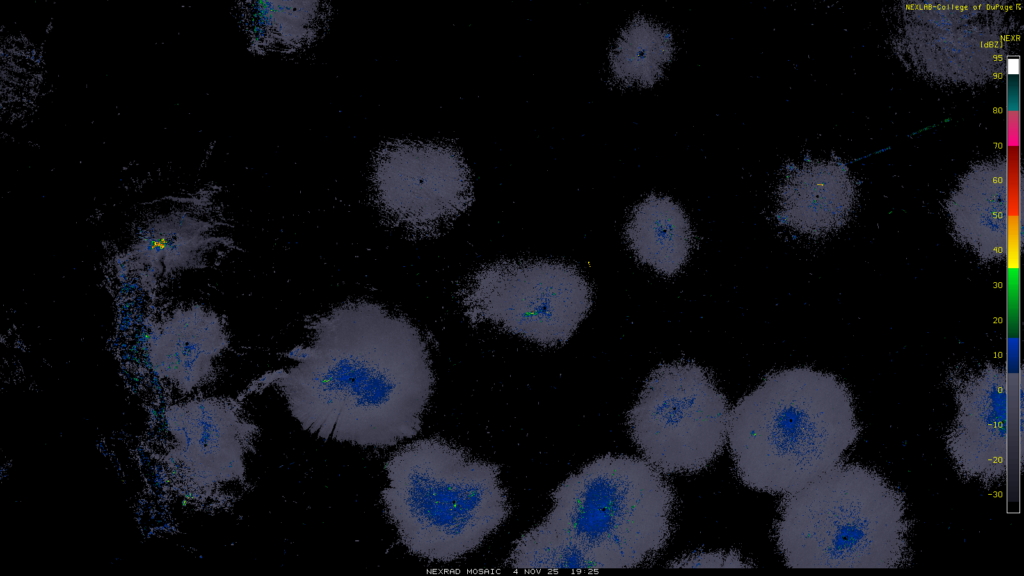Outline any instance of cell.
Returning a JSON list of instances; mask_svg holds the SVG:
<instances>
[{"instance_id":"18","label":"cell","mask_w":1024,"mask_h":576,"mask_svg":"<svg viewBox=\"0 0 1024 576\" xmlns=\"http://www.w3.org/2000/svg\"><path fill=\"white\" fill-rule=\"evenodd\" d=\"M252 8V33L262 42L294 48L306 42L317 30L314 7H278V3H258ZM309 5V4H308Z\"/></svg>"},{"instance_id":"15","label":"cell","mask_w":1024,"mask_h":576,"mask_svg":"<svg viewBox=\"0 0 1024 576\" xmlns=\"http://www.w3.org/2000/svg\"><path fill=\"white\" fill-rule=\"evenodd\" d=\"M181 334L169 340L159 334V341L151 343L150 363L159 377L190 391L210 376L228 337L219 317L200 308L195 309L188 338L187 332Z\"/></svg>"},{"instance_id":"9","label":"cell","mask_w":1024,"mask_h":576,"mask_svg":"<svg viewBox=\"0 0 1024 576\" xmlns=\"http://www.w3.org/2000/svg\"><path fill=\"white\" fill-rule=\"evenodd\" d=\"M1000 16L998 9L976 3H924L908 10L903 44L926 73L950 81H984L1003 64Z\"/></svg>"},{"instance_id":"1","label":"cell","mask_w":1024,"mask_h":576,"mask_svg":"<svg viewBox=\"0 0 1024 576\" xmlns=\"http://www.w3.org/2000/svg\"><path fill=\"white\" fill-rule=\"evenodd\" d=\"M295 366L271 381L302 428L323 439L386 447L414 437L434 376L426 343L407 319L370 302L314 321Z\"/></svg>"},{"instance_id":"6","label":"cell","mask_w":1024,"mask_h":576,"mask_svg":"<svg viewBox=\"0 0 1024 576\" xmlns=\"http://www.w3.org/2000/svg\"><path fill=\"white\" fill-rule=\"evenodd\" d=\"M627 417L634 443L663 473L700 471L726 443V397L708 370L691 361L656 368Z\"/></svg>"},{"instance_id":"17","label":"cell","mask_w":1024,"mask_h":576,"mask_svg":"<svg viewBox=\"0 0 1024 576\" xmlns=\"http://www.w3.org/2000/svg\"><path fill=\"white\" fill-rule=\"evenodd\" d=\"M510 562L516 569H588L592 565L570 540L540 523L515 543Z\"/></svg>"},{"instance_id":"12","label":"cell","mask_w":1024,"mask_h":576,"mask_svg":"<svg viewBox=\"0 0 1024 576\" xmlns=\"http://www.w3.org/2000/svg\"><path fill=\"white\" fill-rule=\"evenodd\" d=\"M855 200V183L846 165L833 160L805 162L782 180L776 216L795 231L822 236L845 225Z\"/></svg>"},{"instance_id":"14","label":"cell","mask_w":1024,"mask_h":576,"mask_svg":"<svg viewBox=\"0 0 1024 576\" xmlns=\"http://www.w3.org/2000/svg\"><path fill=\"white\" fill-rule=\"evenodd\" d=\"M625 236L636 258L665 276L683 268L694 242L683 209L671 198L655 194L633 209Z\"/></svg>"},{"instance_id":"5","label":"cell","mask_w":1024,"mask_h":576,"mask_svg":"<svg viewBox=\"0 0 1024 576\" xmlns=\"http://www.w3.org/2000/svg\"><path fill=\"white\" fill-rule=\"evenodd\" d=\"M541 522L577 545L594 569L632 568L666 544L672 488L647 460L604 455L552 493Z\"/></svg>"},{"instance_id":"11","label":"cell","mask_w":1024,"mask_h":576,"mask_svg":"<svg viewBox=\"0 0 1024 576\" xmlns=\"http://www.w3.org/2000/svg\"><path fill=\"white\" fill-rule=\"evenodd\" d=\"M173 438L170 458L193 486L212 489L243 480L244 455L257 427L234 400L199 399L171 407L166 415Z\"/></svg>"},{"instance_id":"2","label":"cell","mask_w":1024,"mask_h":576,"mask_svg":"<svg viewBox=\"0 0 1024 576\" xmlns=\"http://www.w3.org/2000/svg\"><path fill=\"white\" fill-rule=\"evenodd\" d=\"M859 433L847 386L810 367L768 374L729 412L727 430L742 483L771 494L794 492L840 463Z\"/></svg>"},{"instance_id":"19","label":"cell","mask_w":1024,"mask_h":576,"mask_svg":"<svg viewBox=\"0 0 1024 576\" xmlns=\"http://www.w3.org/2000/svg\"><path fill=\"white\" fill-rule=\"evenodd\" d=\"M669 567L738 568L751 567L737 552H700L684 556L668 564Z\"/></svg>"},{"instance_id":"4","label":"cell","mask_w":1024,"mask_h":576,"mask_svg":"<svg viewBox=\"0 0 1024 576\" xmlns=\"http://www.w3.org/2000/svg\"><path fill=\"white\" fill-rule=\"evenodd\" d=\"M385 469L387 513L403 544L423 558L453 561L479 547L508 516L499 468L441 439L403 447Z\"/></svg>"},{"instance_id":"16","label":"cell","mask_w":1024,"mask_h":576,"mask_svg":"<svg viewBox=\"0 0 1024 576\" xmlns=\"http://www.w3.org/2000/svg\"><path fill=\"white\" fill-rule=\"evenodd\" d=\"M673 54L667 29L643 16L635 17L621 32L611 52L615 78L626 85L648 87L661 76Z\"/></svg>"},{"instance_id":"13","label":"cell","mask_w":1024,"mask_h":576,"mask_svg":"<svg viewBox=\"0 0 1024 576\" xmlns=\"http://www.w3.org/2000/svg\"><path fill=\"white\" fill-rule=\"evenodd\" d=\"M1007 203V169L1000 161L975 165L947 199L956 238L983 261L1006 254Z\"/></svg>"},{"instance_id":"3","label":"cell","mask_w":1024,"mask_h":576,"mask_svg":"<svg viewBox=\"0 0 1024 576\" xmlns=\"http://www.w3.org/2000/svg\"><path fill=\"white\" fill-rule=\"evenodd\" d=\"M775 532L790 568H898L908 559L905 499L866 466L838 463L786 494Z\"/></svg>"},{"instance_id":"8","label":"cell","mask_w":1024,"mask_h":576,"mask_svg":"<svg viewBox=\"0 0 1024 576\" xmlns=\"http://www.w3.org/2000/svg\"><path fill=\"white\" fill-rule=\"evenodd\" d=\"M374 184L391 217L424 233L439 230L472 201L468 167L460 154L446 145H390L377 161Z\"/></svg>"},{"instance_id":"7","label":"cell","mask_w":1024,"mask_h":576,"mask_svg":"<svg viewBox=\"0 0 1024 576\" xmlns=\"http://www.w3.org/2000/svg\"><path fill=\"white\" fill-rule=\"evenodd\" d=\"M471 322L489 321L545 346L565 343L586 316L592 290L572 265L500 261L479 269L461 292Z\"/></svg>"},{"instance_id":"10","label":"cell","mask_w":1024,"mask_h":576,"mask_svg":"<svg viewBox=\"0 0 1024 576\" xmlns=\"http://www.w3.org/2000/svg\"><path fill=\"white\" fill-rule=\"evenodd\" d=\"M956 415L946 450L965 481L992 487L1007 471V375L992 363L957 368L948 376Z\"/></svg>"}]
</instances>
